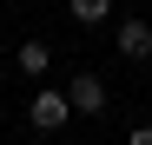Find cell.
Instances as JSON below:
<instances>
[{
  "label": "cell",
  "mask_w": 152,
  "mask_h": 145,
  "mask_svg": "<svg viewBox=\"0 0 152 145\" xmlns=\"http://www.w3.org/2000/svg\"><path fill=\"white\" fill-rule=\"evenodd\" d=\"M27 119H33V132H60L66 119H73V99H66L60 86H40L33 106H27Z\"/></svg>",
  "instance_id": "1"
},
{
  "label": "cell",
  "mask_w": 152,
  "mask_h": 145,
  "mask_svg": "<svg viewBox=\"0 0 152 145\" xmlns=\"http://www.w3.org/2000/svg\"><path fill=\"white\" fill-rule=\"evenodd\" d=\"M0 79H7V59H0Z\"/></svg>",
  "instance_id": "7"
},
{
  "label": "cell",
  "mask_w": 152,
  "mask_h": 145,
  "mask_svg": "<svg viewBox=\"0 0 152 145\" xmlns=\"http://www.w3.org/2000/svg\"><path fill=\"white\" fill-rule=\"evenodd\" d=\"M13 59H20V72H27V79H46V66H53V46H46V40H27Z\"/></svg>",
  "instance_id": "4"
},
{
  "label": "cell",
  "mask_w": 152,
  "mask_h": 145,
  "mask_svg": "<svg viewBox=\"0 0 152 145\" xmlns=\"http://www.w3.org/2000/svg\"><path fill=\"white\" fill-rule=\"evenodd\" d=\"M66 99H73V112L99 119V112H106V79H99V72H80V79L66 86Z\"/></svg>",
  "instance_id": "3"
},
{
  "label": "cell",
  "mask_w": 152,
  "mask_h": 145,
  "mask_svg": "<svg viewBox=\"0 0 152 145\" xmlns=\"http://www.w3.org/2000/svg\"><path fill=\"white\" fill-rule=\"evenodd\" d=\"M66 13L80 27H99V20H113V0H66Z\"/></svg>",
  "instance_id": "5"
},
{
  "label": "cell",
  "mask_w": 152,
  "mask_h": 145,
  "mask_svg": "<svg viewBox=\"0 0 152 145\" xmlns=\"http://www.w3.org/2000/svg\"><path fill=\"white\" fill-rule=\"evenodd\" d=\"M113 46H119V53L126 59H152V20H119V27H113Z\"/></svg>",
  "instance_id": "2"
},
{
  "label": "cell",
  "mask_w": 152,
  "mask_h": 145,
  "mask_svg": "<svg viewBox=\"0 0 152 145\" xmlns=\"http://www.w3.org/2000/svg\"><path fill=\"white\" fill-rule=\"evenodd\" d=\"M126 145H152V125H132V132H126Z\"/></svg>",
  "instance_id": "6"
}]
</instances>
